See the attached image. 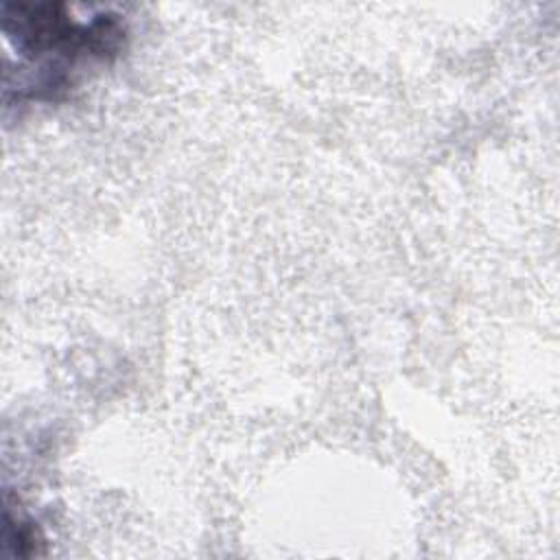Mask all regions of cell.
<instances>
[{
	"mask_svg": "<svg viewBox=\"0 0 560 560\" xmlns=\"http://www.w3.org/2000/svg\"><path fill=\"white\" fill-rule=\"evenodd\" d=\"M2 33L33 68V98H55L72 85L81 63L109 61L122 48L120 15L98 11L74 15L66 2H4Z\"/></svg>",
	"mask_w": 560,
	"mask_h": 560,
	"instance_id": "obj_1",
	"label": "cell"
}]
</instances>
